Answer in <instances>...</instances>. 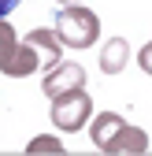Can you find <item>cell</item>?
Here are the masks:
<instances>
[{
	"label": "cell",
	"instance_id": "277c9868",
	"mask_svg": "<svg viewBox=\"0 0 152 156\" xmlns=\"http://www.w3.org/2000/svg\"><path fill=\"white\" fill-rule=\"evenodd\" d=\"M71 89H85V67L82 63H52V71L41 82V93L48 101H56V97H63Z\"/></svg>",
	"mask_w": 152,
	"mask_h": 156
},
{
	"label": "cell",
	"instance_id": "8992f818",
	"mask_svg": "<svg viewBox=\"0 0 152 156\" xmlns=\"http://www.w3.org/2000/svg\"><path fill=\"white\" fill-rule=\"evenodd\" d=\"M130 60V45H126V37H111V41L100 48V71L104 74H119Z\"/></svg>",
	"mask_w": 152,
	"mask_h": 156
},
{
	"label": "cell",
	"instance_id": "9c48e42d",
	"mask_svg": "<svg viewBox=\"0 0 152 156\" xmlns=\"http://www.w3.org/2000/svg\"><path fill=\"white\" fill-rule=\"evenodd\" d=\"M26 152H30V156H37V152H56V156H60V152H63V141H60V138H33V141L26 145Z\"/></svg>",
	"mask_w": 152,
	"mask_h": 156
},
{
	"label": "cell",
	"instance_id": "ba28073f",
	"mask_svg": "<svg viewBox=\"0 0 152 156\" xmlns=\"http://www.w3.org/2000/svg\"><path fill=\"white\" fill-rule=\"evenodd\" d=\"M15 45H19V37H15L11 23H8V19H0V71H4V63H8V56L15 52Z\"/></svg>",
	"mask_w": 152,
	"mask_h": 156
},
{
	"label": "cell",
	"instance_id": "6da1fadb",
	"mask_svg": "<svg viewBox=\"0 0 152 156\" xmlns=\"http://www.w3.org/2000/svg\"><path fill=\"white\" fill-rule=\"evenodd\" d=\"M89 138H93V145H97L100 152H108V156H141L148 149V134L141 126H130L123 115H115V112L97 115L93 126H89Z\"/></svg>",
	"mask_w": 152,
	"mask_h": 156
},
{
	"label": "cell",
	"instance_id": "8fae6325",
	"mask_svg": "<svg viewBox=\"0 0 152 156\" xmlns=\"http://www.w3.org/2000/svg\"><path fill=\"white\" fill-rule=\"evenodd\" d=\"M19 4H22V0H0V19H4V15H11Z\"/></svg>",
	"mask_w": 152,
	"mask_h": 156
},
{
	"label": "cell",
	"instance_id": "3957f363",
	"mask_svg": "<svg viewBox=\"0 0 152 156\" xmlns=\"http://www.w3.org/2000/svg\"><path fill=\"white\" fill-rule=\"evenodd\" d=\"M89 115H93V101L85 89H71V93L52 101V123L60 130H78Z\"/></svg>",
	"mask_w": 152,
	"mask_h": 156
},
{
	"label": "cell",
	"instance_id": "30bf717a",
	"mask_svg": "<svg viewBox=\"0 0 152 156\" xmlns=\"http://www.w3.org/2000/svg\"><path fill=\"white\" fill-rule=\"evenodd\" d=\"M137 67H141L145 74H152V41H148V45L137 52Z\"/></svg>",
	"mask_w": 152,
	"mask_h": 156
},
{
	"label": "cell",
	"instance_id": "7a4b0ae2",
	"mask_svg": "<svg viewBox=\"0 0 152 156\" xmlns=\"http://www.w3.org/2000/svg\"><path fill=\"white\" fill-rule=\"evenodd\" d=\"M56 34L63 48H93L100 41V19L85 4H63V11L56 15Z\"/></svg>",
	"mask_w": 152,
	"mask_h": 156
},
{
	"label": "cell",
	"instance_id": "52a82bcc",
	"mask_svg": "<svg viewBox=\"0 0 152 156\" xmlns=\"http://www.w3.org/2000/svg\"><path fill=\"white\" fill-rule=\"evenodd\" d=\"M26 41H30V45H37V48L48 56V67H52V63H60L63 41H60V34H56V30H45V26H41V30H30V34H26Z\"/></svg>",
	"mask_w": 152,
	"mask_h": 156
},
{
	"label": "cell",
	"instance_id": "5b68a950",
	"mask_svg": "<svg viewBox=\"0 0 152 156\" xmlns=\"http://www.w3.org/2000/svg\"><path fill=\"white\" fill-rule=\"evenodd\" d=\"M37 67H41L37 45L22 41V45H15V52L8 56V63H4V71H0V74H8V78H26V74H33Z\"/></svg>",
	"mask_w": 152,
	"mask_h": 156
},
{
	"label": "cell",
	"instance_id": "7c38bea8",
	"mask_svg": "<svg viewBox=\"0 0 152 156\" xmlns=\"http://www.w3.org/2000/svg\"><path fill=\"white\" fill-rule=\"evenodd\" d=\"M60 4H82V0H60Z\"/></svg>",
	"mask_w": 152,
	"mask_h": 156
}]
</instances>
